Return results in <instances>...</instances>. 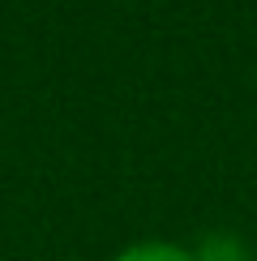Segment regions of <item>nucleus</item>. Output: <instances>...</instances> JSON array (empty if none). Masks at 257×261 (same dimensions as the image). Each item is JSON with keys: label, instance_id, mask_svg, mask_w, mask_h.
<instances>
[{"label": "nucleus", "instance_id": "f257e3e1", "mask_svg": "<svg viewBox=\"0 0 257 261\" xmlns=\"http://www.w3.org/2000/svg\"><path fill=\"white\" fill-rule=\"evenodd\" d=\"M112 261H201V253H193L189 244H176V240H133Z\"/></svg>", "mask_w": 257, "mask_h": 261}, {"label": "nucleus", "instance_id": "f03ea898", "mask_svg": "<svg viewBox=\"0 0 257 261\" xmlns=\"http://www.w3.org/2000/svg\"><path fill=\"white\" fill-rule=\"evenodd\" d=\"M227 261H253V257H236V253H232V257H227Z\"/></svg>", "mask_w": 257, "mask_h": 261}]
</instances>
